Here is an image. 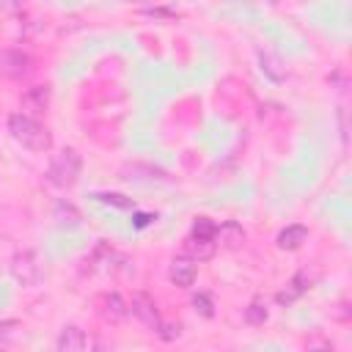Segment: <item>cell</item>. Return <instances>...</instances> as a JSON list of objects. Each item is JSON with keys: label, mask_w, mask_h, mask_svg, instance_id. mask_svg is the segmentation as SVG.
<instances>
[{"label": "cell", "mask_w": 352, "mask_h": 352, "mask_svg": "<svg viewBox=\"0 0 352 352\" xmlns=\"http://www.w3.org/2000/svg\"><path fill=\"white\" fill-rule=\"evenodd\" d=\"M52 220H55L60 228H77V226L82 223V214H80V209H77L72 201L60 198V201L52 204Z\"/></svg>", "instance_id": "12"}, {"label": "cell", "mask_w": 352, "mask_h": 352, "mask_svg": "<svg viewBox=\"0 0 352 352\" xmlns=\"http://www.w3.org/2000/svg\"><path fill=\"white\" fill-rule=\"evenodd\" d=\"M129 314H132L135 319H140L143 324H148L151 330H154V324L162 319V316H160V311H157L154 297H151V294H146V292H135V294H132Z\"/></svg>", "instance_id": "7"}, {"label": "cell", "mask_w": 352, "mask_h": 352, "mask_svg": "<svg viewBox=\"0 0 352 352\" xmlns=\"http://www.w3.org/2000/svg\"><path fill=\"white\" fill-rule=\"evenodd\" d=\"M151 220H157V214H135V226H138V228H143V226H148Z\"/></svg>", "instance_id": "23"}, {"label": "cell", "mask_w": 352, "mask_h": 352, "mask_svg": "<svg viewBox=\"0 0 352 352\" xmlns=\"http://www.w3.org/2000/svg\"><path fill=\"white\" fill-rule=\"evenodd\" d=\"M88 344H91L88 336H85L80 327H74V324L63 327V330L58 333V338H55V349H58V352H82Z\"/></svg>", "instance_id": "10"}, {"label": "cell", "mask_w": 352, "mask_h": 352, "mask_svg": "<svg viewBox=\"0 0 352 352\" xmlns=\"http://www.w3.org/2000/svg\"><path fill=\"white\" fill-rule=\"evenodd\" d=\"M214 242H217V248H239L242 242H245V231H242V226L239 223H223V226H217L214 228Z\"/></svg>", "instance_id": "13"}, {"label": "cell", "mask_w": 352, "mask_h": 352, "mask_svg": "<svg viewBox=\"0 0 352 352\" xmlns=\"http://www.w3.org/2000/svg\"><path fill=\"white\" fill-rule=\"evenodd\" d=\"M154 333H157L162 341H176V338L182 336V324L173 322V319H160V322L154 324Z\"/></svg>", "instance_id": "19"}, {"label": "cell", "mask_w": 352, "mask_h": 352, "mask_svg": "<svg viewBox=\"0 0 352 352\" xmlns=\"http://www.w3.org/2000/svg\"><path fill=\"white\" fill-rule=\"evenodd\" d=\"M192 311H195L198 316H204V319H212V316H214V300H212L209 294L198 292V294L192 297Z\"/></svg>", "instance_id": "20"}, {"label": "cell", "mask_w": 352, "mask_h": 352, "mask_svg": "<svg viewBox=\"0 0 352 352\" xmlns=\"http://www.w3.org/2000/svg\"><path fill=\"white\" fill-rule=\"evenodd\" d=\"M19 333V322L16 319H6L0 322V346H8Z\"/></svg>", "instance_id": "21"}, {"label": "cell", "mask_w": 352, "mask_h": 352, "mask_svg": "<svg viewBox=\"0 0 352 352\" xmlns=\"http://www.w3.org/2000/svg\"><path fill=\"white\" fill-rule=\"evenodd\" d=\"M258 63H261V72H264L272 82L286 80V66H283V60H280L275 52H258Z\"/></svg>", "instance_id": "16"}, {"label": "cell", "mask_w": 352, "mask_h": 352, "mask_svg": "<svg viewBox=\"0 0 352 352\" xmlns=\"http://www.w3.org/2000/svg\"><path fill=\"white\" fill-rule=\"evenodd\" d=\"M8 132H11V138L19 143V146H25V148H30V151H50L52 148V135H50V129L44 126V124H38L33 116H28V113H14V116H8Z\"/></svg>", "instance_id": "1"}, {"label": "cell", "mask_w": 352, "mask_h": 352, "mask_svg": "<svg viewBox=\"0 0 352 352\" xmlns=\"http://www.w3.org/2000/svg\"><path fill=\"white\" fill-rule=\"evenodd\" d=\"M278 248L280 250H297V248H302V242H308V228L305 226H300V223H294V226H286L280 234H278Z\"/></svg>", "instance_id": "14"}, {"label": "cell", "mask_w": 352, "mask_h": 352, "mask_svg": "<svg viewBox=\"0 0 352 352\" xmlns=\"http://www.w3.org/2000/svg\"><path fill=\"white\" fill-rule=\"evenodd\" d=\"M267 316H270V311H267V302H261V300H253V302L245 308V322H248V324H253V327L264 324V322H267Z\"/></svg>", "instance_id": "18"}, {"label": "cell", "mask_w": 352, "mask_h": 352, "mask_svg": "<svg viewBox=\"0 0 352 352\" xmlns=\"http://www.w3.org/2000/svg\"><path fill=\"white\" fill-rule=\"evenodd\" d=\"M50 104V88L47 85H33L22 94V107L30 113H41Z\"/></svg>", "instance_id": "15"}, {"label": "cell", "mask_w": 352, "mask_h": 352, "mask_svg": "<svg viewBox=\"0 0 352 352\" xmlns=\"http://www.w3.org/2000/svg\"><path fill=\"white\" fill-rule=\"evenodd\" d=\"M311 280H314V275H308V270H300V272L286 283V289H280V292L275 294V300H278L280 305H292L294 300H300V297L311 289Z\"/></svg>", "instance_id": "9"}, {"label": "cell", "mask_w": 352, "mask_h": 352, "mask_svg": "<svg viewBox=\"0 0 352 352\" xmlns=\"http://www.w3.org/2000/svg\"><path fill=\"white\" fill-rule=\"evenodd\" d=\"M80 170H82V157H80V151H77V148H63V151H58V154L52 157V162H50V168H47V179H50L55 187L66 190V187L77 184Z\"/></svg>", "instance_id": "2"}, {"label": "cell", "mask_w": 352, "mask_h": 352, "mask_svg": "<svg viewBox=\"0 0 352 352\" xmlns=\"http://www.w3.org/2000/svg\"><path fill=\"white\" fill-rule=\"evenodd\" d=\"M214 223L209 220V217H195V223H192V231L195 234H209V236H214Z\"/></svg>", "instance_id": "22"}, {"label": "cell", "mask_w": 352, "mask_h": 352, "mask_svg": "<svg viewBox=\"0 0 352 352\" xmlns=\"http://www.w3.org/2000/svg\"><path fill=\"white\" fill-rule=\"evenodd\" d=\"M129 3H151V0H129Z\"/></svg>", "instance_id": "24"}, {"label": "cell", "mask_w": 352, "mask_h": 352, "mask_svg": "<svg viewBox=\"0 0 352 352\" xmlns=\"http://www.w3.org/2000/svg\"><path fill=\"white\" fill-rule=\"evenodd\" d=\"M96 311L107 324H121L129 316V302L116 292H104L96 297Z\"/></svg>", "instance_id": "4"}, {"label": "cell", "mask_w": 352, "mask_h": 352, "mask_svg": "<svg viewBox=\"0 0 352 352\" xmlns=\"http://www.w3.org/2000/svg\"><path fill=\"white\" fill-rule=\"evenodd\" d=\"M0 72L6 77H11V80H22V77H28L33 72V58L28 52H22V50H6L0 55Z\"/></svg>", "instance_id": "5"}, {"label": "cell", "mask_w": 352, "mask_h": 352, "mask_svg": "<svg viewBox=\"0 0 352 352\" xmlns=\"http://www.w3.org/2000/svg\"><path fill=\"white\" fill-rule=\"evenodd\" d=\"M11 275H14V280L22 283V286H36V283L41 280V275H44L41 261H38V253H36V250H22V253H16V256L11 258Z\"/></svg>", "instance_id": "3"}, {"label": "cell", "mask_w": 352, "mask_h": 352, "mask_svg": "<svg viewBox=\"0 0 352 352\" xmlns=\"http://www.w3.org/2000/svg\"><path fill=\"white\" fill-rule=\"evenodd\" d=\"M214 250H217V242H214V236H209V234H195V231H190V234L184 236V256H190V258H195V261L212 258Z\"/></svg>", "instance_id": "8"}, {"label": "cell", "mask_w": 352, "mask_h": 352, "mask_svg": "<svg viewBox=\"0 0 352 352\" xmlns=\"http://www.w3.org/2000/svg\"><path fill=\"white\" fill-rule=\"evenodd\" d=\"M168 278H170V283H176L179 289H190V286L195 283V278H198V261L190 258V256L173 258L170 267H168Z\"/></svg>", "instance_id": "6"}, {"label": "cell", "mask_w": 352, "mask_h": 352, "mask_svg": "<svg viewBox=\"0 0 352 352\" xmlns=\"http://www.w3.org/2000/svg\"><path fill=\"white\" fill-rule=\"evenodd\" d=\"M124 179L129 182H170V176L162 168L154 165H143V162H132L124 168Z\"/></svg>", "instance_id": "11"}, {"label": "cell", "mask_w": 352, "mask_h": 352, "mask_svg": "<svg viewBox=\"0 0 352 352\" xmlns=\"http://www.w3.org/2000/svg\"><path fill=\"white\" fill-rule=\"evenodd\" d=\"M94 201L107 204V206H116V209H135L132 198L129 195H121V192H94Z\"/></svg>", "instance_id": "17"}]
</instances>
